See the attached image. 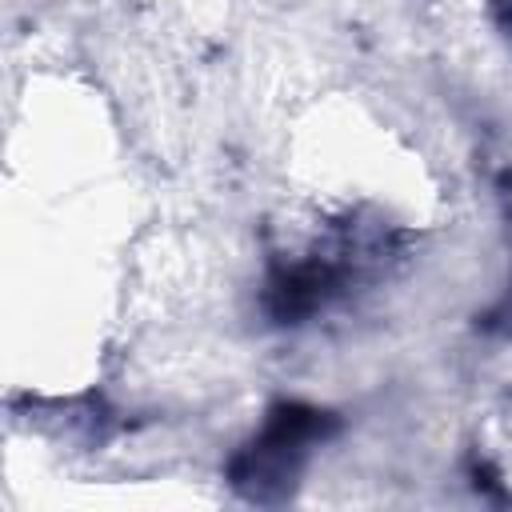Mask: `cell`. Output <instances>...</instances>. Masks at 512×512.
I'll return each instance as SVG.
<instances>
[{"label": "cell", "mask_w": 512, "mask_h": 512, "mask_svg": "<svg viewBox=\"0 0 512 512\" xmlns=\"http://www.w3.org/2000/svg\"><path fill=\"white\" fill-rule=\"evenodd\" d=\"M340 420L304 400H280L268 408L260 432L228 460V484L252 504H280L296 492L316 444L336 436Z\"/></svg>", "instance_id": "1"}]
</instances>
